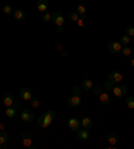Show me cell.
Here are the masks:
<instances>
[{
  "label": "cell",
  "instance_id": "obj_16",
  "mask_svg": "<svg viewBox=\"0 0 134 149\" xmlns=\"http://www.w3.org/2000/svg\"><path fill=\"white\" fill-rule=\"evenodd\" d=\"M93 86H94L93 81L89 79V78H86V79H83V81H82V83H81V87H82L83 90H86V91L93 90Z\"/></svg>",
  "mask_w": 134,
  "mask_h": 149
},
{
  "label": "cell",
  "instance_id": "obj_26",
  "mask_svg": "<svg viewBox=\"0 0 134 149\" xmlns=\"http://www.w3.org/2000/svg\"><path fill=\"white\" fill-rule=\"evenodd\" d=\"M14 8H12V6H10V4H6L3 7V12L6 15H11V14H14Z\"/></svg>",
  "mask_w": 134,
  "mask_h": 149
},
{
  "label": "cell",
  "instance_id": "obj_3",
  "mask_svg": "<svg viewBox=\"0 0 134 149\" xmlns=\"http://www.w3.org/2000/svg\"><path fill=\"white\" fill-rule=\"evenodd\" d=\"M20 118L22 121L26 122V124H30V122H32L35 120V116H34V111L31 110V109H23L20 113Z\"/></svg>",
  "mask_w": 134,
  "mask_h": 149
},
{
  "label": "cell",
  "instance_id": "obj_9",
  "mask_svg": "<svg viewBox=\"0 0 134 149\" xmlns=\"http://www.w3.org/2000/svg\"><path fill=\"white\" fill-rule=\"evenodd\" d=\"M19 95H20V98L24 101H30L32 97H34V94H32L30 87H22L20 91H19Z\"/></svg>",
  "mask_w": 134,
  "mask_h": 149
},
{
  "label": "cell",
  "instance_id": "obj_13",
  "mask_svg": "<svg viewBox=\"0 0 134 149\" xmlns=\"http://www.w3.org/2000/svg\"><path fill=\"white\" fill-rule=\"evenodd\" d=\"M98 97H99V102L102 105H110V94H109V91H102Z\"/></svg>",
  "mask_w": 134,
  "mask_h": 149
},
{
  "label": "cell",
  "instance_id": "obj_8",
  "mask_svg": "<svg viewBox=\"0 0 134 149\" xmlns=\"http://www.w3.org/2000/svg\"><path fill=\"white\" fill-rule=\"evenodd\" d=\"M122 79H124V75H122L119 71H111V73L109 74V81H110V82H113L114 85L121 83V82H122Z\"/></svg>",
  "mask_w": 134,
  "mask_h": 149
},
{
  "label": "cell",
  "instance_id": "obj_5",
  "mask_svg": "<svg viewBox=\"0 0 134 149\" xmlns=\"http://www.w3.org/2000/svg\"><path fill=\"white\" fill-rule=\"evenodd\" d=\"M111 91H113L114 97L121 98V97H124V95H126L127 94V87L124 86V85H119V86H114Z\"/></svg>",
  "mask_w": 134,
  "mask_h": 149
},
{
  "label": "cell",
  "instance_id": "obj_35",
  "mask_svg": "<svg viewBox=\"0 0 134 149\" xmlns=\"http://www.w3.org/2000/svg\"><path fill=\"white\" fill-rule=\"evenodd\" d=\"M55 50H56V51H62V46H60V45H55Z\"/></svg>",
  "mask_w": 134,
  "mask_h": 149
},
{
  "label": "cell",
  "instance_id": "obj_41",
  "mask_svg": "<svg viewBox=\"0 0 134 149\" xmlns=\"http://www.w3.org/2000/svg\"><path fill=\"white\" fill-rule=\"evenodd\" d=\"M133 1H134V0H133Z\"/></svg>",
  "mask_w": 134,
  "mask_h": 149
},
{
  "label": "cell",
  "instance_id": "obj_4",
  "mask_svg": "<svg viewBox=\"0 0 134 149\" xmlns=\"http://www.w3.org/2000/svg\"><path fill=\"white\" fill-rule=\"evenodd\" d=\"M22 144L24 148H34V139H32L31 133H23L22 136Z\"/></svg>",
  "mask_w": 134,
  "mask_h": 149
},
{
  "label": "cell",
  "instance_id": "obj_1",
  "mask_svg": "<svg viewBox=\"0 0 134 149\" xmlns=\"http://www.w3.org/2000/svg\"><path fill=\"white\" fill-rule=\"evenodd\" d=\"M55 117H56L55 111H54V110H47L44 114H42L40 117L38 118L36 124H38V126L46 129V128H48V126L52 124V121L55 120Z\"/></svg>",
  "mask_w": 134,
  "mask_h": 149
},
{
  "label": "cell",
  "instance_id": "obj_31",
  "mask_svg": "<svg viewBox=\"0 0 134 149\" xmlns=\"http://www.w3.org/2000/svg\"><path fill=\"white\" fill-rule=\"evenodd\" d=\"M103 90V86H99V85H94L93 86V93L97 94V95H99Z\"/></svg>",
  "mask_w": 134,
  "mask_h": 149
},
{
  "label": "cell",
  "instance_id": "obj_20",
  "mask_svg": "<svg viewBox=\"0 0 134 149\" xmlns=\"http://www.w3.org/2000/svg\"><path fill=\"white\" fill-rule=\"evenodd\" d=\"M15 116H16V109L12 108V106H8V108L6 109V117L7 118H14Z\"/></svg>",
  "mask_w": 134,
  "mask_h": 149
},
{
  "label": "cell",
  "instance_id": "obj_33",
  "mask_svg": "<svg viewBox=\"0 0 134 149\" xmlns=\"http://www.w3.org/2000/svg\"><path fill=\"white\" fill-rule=\"evenodd\" d=\"M81 91H82V87L81 86H75L74 87V89H72V94H81Z\"/></svg>",
  "mask_w": 134,
  "mask_h": 149
},
{
  "label": "cell",
  "instance_id": "obj_34",
  "mask_svg": "<svg viewBox=\"0 0 134 149\" xmlns=\"http://www.w3.org/2000/svg\"><path fill=\"white\" fill-rule=\"evenodd\" d=\"M14 108L16 109V110H17V109H20V104H19V102H16V101H15V102H14Z\"/></svg>",
  "mask_w": 134,
  "mask_h": 149
},
{
  "label": "cell",
  "instance_id": "obj_10",
  "mask_svg": "<svg viewBox=\"0 0 134 149\" xmlns=\"http://www.w3.org/2000/svg\"><path fill=\"white\" fill-rule=\"evenodd\" d=\"M67 104L70 106H72V108H78L79 105L82 104V100H81L78 94H72L71 97H69V100H67Z\"/></svg>",
  "mask_w": 134,
  "mask_h": 149
},
{
  "label": "cell",
  "instance_id": "obj_6",
  "mask_svg": "<svg viewBox=\"0 0 134 149\" xmlns=\"http://www.w3.org/2000/svg\"><path fill=\"white\" fill-rule=\"evenodd\" d=\"M67 126H69V129L70 130H78L82 125H81V120H78L76 117H71V118H69L67 120Z\"/></svg>",
  "mask_w": 134,
  "mask_h": 149
},
{
  "label": "cell",
  "instance_id": "obj_25",
  "mask_svg": "<svg viewBox=\"0 0 134 149\" xmlns=\"http://www.w3.org/2000/svg\"><path fill=\"white\" fill-rule=\"evenodd\" d=\"M121 52H122V55H124V56H130L131 54H133V50H131L129 46H122Z\"/></svg>",
  "mask_w": 134,
  "mask_h": 149
},
{
  "label": "cell",
  "instance_id": "obj_32",
  "mask_svg": "<svg viewBox=\"0 0 134 149\" xmlns=\"http://www.w3.org/2000/svg\"><path fill=\"white\" fill-rule=\"evenodd\" d=\"M42 20L43 22H51V14H48L47 11L43 12V15H42Z\"/></svg>",
  "mask_w": 134,
  "mask_h": 149
},
{
  "label": "cell",
  "instance_id": "obj_11",
  "mask_svg": "<svg viewBox=\"0 0 134 149\" xmlns=\"http://www.w3.org/2000/svg\"><path fill=\"white\" fill-rule=\"evenodd\" d=\"M78 139L81 141H89L90 140V133H89V129H85V128H79L78 129Z\"/></svg>",
  "mask_w": 134,
  "mask_h": 149
},
{
  "label": "cell",
  "instance_id": "obj_15",
  "mask_svg": "<svg viewBox=\"0 0 134 149\" xmlns=\"http://www.w3.org/2000/svg\"><path fill=\"white\" fill-rule=\"evenodd\" d=\"M12 15H14V19L16 22H23L26 19V12L23 10H15Z\"/></svg>",
  "mask_w": 134,
  "mask_h": 149
},
{
  "label": "cell",
  "instance_id": "obj_38",
  "mask_svg": "<svg viewBox=\"0 0 134 149\" xmlns=\"http://www.w3.org/2000/svg\"><path fill=\"white\" fill-rule=\"evenodd\" d=\"M0 130H4V125L0 122Z\"/></svg>",
  "mask_w": 134,
  "mask_h": 149
},
{
  "label": "cell",
  "instance_id": "obj_30",
  "mask_svg": "<svg viewBox=\"0 0 134 149\" xmlns=\"http://www.w3.org/2000/svg\"><path fill=\"white\" fill-rule=\"evenodd\" d=\"M69 19L70 20H72V22H76L79 19V15L76 14V11H71L69 14Z\"/></svg>",
  "mask_w": 134,
  "mask_h": 149
},
{
  "label": "cell",
  "instance_id": "obj_37",
  "mask_svg": "<svg viewBox=\"0 0 134 149\" xmlns=\"http://www.w3.org/2000/svg\"><path fill=\"white\" fill-rule=\"evenodd\" d=\"M56 32H58V34H62V32H63V27H58Z\"/></svg>",
  "mask_w": 134,
  "mask_h": 149
},
{
  "label": "cell",
  "instance_id": "obj_36",
  "mask_svg": "<svg viewBox=\"0 0 134 149\" xmlns=\"http://www.w3.org/2000/svg\"><path fill=\"white\" fill-rule=\"evenodd\" d=\"M62 56H63V58H66V56H69V52L66 51V50H65V51H62Z\"/></svg>",
  "mask_w": 134,
  "mask_h": 149
},
{
  "label": "cell",
  "instance_id": "obj_17",
  "mask_svg": "<svg viewBox=\"0 0 134 149\" xmlns=\"http://www.w3.org/2000/svg\"><path fill=\"white\" fill-rule=\"evenodd\" d=\"M14 97H12V94H6L3 97V105L6 106V108H8V106H14Z\"/></svg>",
  "mask_w": 134,
  "mask_h": 149
},
{
  "label": "cell",
  "instance_id": "obj_14",
  "mask_svg": "<svg viewBox=\"0 0 134 149\" xmlns=\"http://www.w3.org/2000/svg\"><path fill=\"white\" fill-rule=\"evenodd\" d=\"M36 8H38V11H40L42 14L46 12L48 10V1L47 0H38L36 1Z\"/></svg>",
  "mask_w": 134,
  "mask_h": 149
},
{
  "label": "cell",
  "instance_id": "obj_40",
  "mask_svg": "<svg viewBox=\"0 0 134 149\" xmlns=\"http://www.w3.org/2000/svg\"><path fill=\"white\" fill-rule=\"evenodd\" d=\"M1 148H4V146H3V145H1V144H0V149H1Z\"/></svg>",
  "mask_w": 134,
  "mask_h": 149
},
{
  "label": "cell",
  "instance_id": "obj_27",
  "mask_svg": "<svg viewBox=\"0 0 134 149\" xmlns=\"http://www.w3.org/2000/svg\"><path fill=\"white\" fill-rule=\"evenodd\" d=\"M102 86H103V89H105L106 91H111V90H113V87H114V83L110 82V81H106Z\"/></svg>",
  "mask_w": 134,
  "mask_h": 149
},
{
  "label": "cell",
  "instance_id": "obj_7",
  "mask_svg": "<svg viewBox=\"0 0 134 149\" xmlns=\"http://www.w3.org/2000/svg\"><path fill=\"white\" fill-rule=\"evenodd\" d=\"M107 50L111 52V54H118L122 50V45L117 40H111L109 45H107Z\"/></svg>",
  "mask_w": 134,
  "mask_h": 149
},
{
  "label": "cell",
  "instance_id": "obj_21",
  "mask_svg": "<svg viewBox=\"0 0 134 149\" xmlns=\"http://www.w3.org/2000/svg\"><path fill=\"white\" fill-rule=\"evenodd\" d=\"M130 36L129 35H126V34H124V35H121V39H119V43L122 46H129V43H130Z\"/></svg>",
  "mask_w": 134,
  "mask_h": 149
},
{
  "label": "cell",
  "instance_id": "obj_2",
  "mask_svg": "<svg viewBox=\"0 0 134 149\" xmlns=\"http://www.w3.org/2000/svg\"><path fill=\"white\" fill-rule=\"evenodd\" d=\"M51 22L56 27H63V24H65V16L62 15V12L55 11V12L51 14Z\"/></svg>",
  "mask_w": 134,
  "mask_h": 149
},
{
  "label": "cell",
  "instance_id": "obj_29",
  "mask_svg": "<svg viewBox=\"0 0 134 149\" xmlns=\"http://www.w3.org/2000/svg\"><path fill=\"white\" fill-rule=\"evenodd\" d=\"M125 34L129 35L130 38H134V26H129V27H126V30H125Z\"/></svg>",
  "mask_w": 134,
  "mask_h": 149
},
{
  "label": "cell",
  "instance_id": "obj_22",
  "mask_svg": "<svg viewBox=\"0 0 134 149\" xmlns=\"http://www.w3.org/2000/svg\"><path fill=\"white\" fill-rule=\"evenodd\" d=\"M86 11H87V8L85 4H78V6H76V14H78L79 16L86 15Z\"/></svg>",
  "mask_w": 134,
  "mask_h": 149
},
{
  "label": "cell",
  "instance_id": "obj_28",
  "mask_svg": "<svg viewBox=\"0 0 134 149\" xmlns=\"http://www.w3.org/2000/svg\"><path fill=\"white\" fill-rule=\"evenodd\" d=\"M125 104H126V106L129 109H134V97H127Z\"/></svg>",
  "mask_w": 134,
  "mask_h": 149
},
{
  "label": "cell",
  "instance_id": "obj_39",
  "mask_svg": "<svg viewBox=\"0 0 134 149\" xmlns=\"http://www.w3.org/2000/svg\"><path fill=\"white\" fill-rule=\"evenodd\" d=\"M131 66H133V67H134V58H133V59H131Z\"/></svg>",
  "mask_w": 134,
  "mask_h": 149
},
{
  "label": "cell",
  "instance_id": "obj_19",
  "mask_svg": "<svg viewBox=\"0 0 134 149\" xmlns=\"http://www.w3.org/2000/svg\"><path fill=\"white\" fill-rule=\"evenodd\" d=\"M76 23H78V27H81V28L86 27V26L89 24V17H87L86 15H82V16H79V19L76 20Z\"/></svg>",
  "mask_w": 134,
  "mask_h": 149
},
{
  "label": "cell",
  "instance_id": "obj_24",
  "mask_svg": "<svg viewBox=\"0 0 134 149\" xmlns=\"http://www.w3.org/2000/svg\"><path fill=\"white\" fill-rule=\"evenodd\" d=\"M30 105H31V108H34V109H38L39 106H40V101H39V98L38 97H32L31 100H30Z\"/></svg>",
  "mask_w": 134,
  "mask_h": 149
},
{
  "label": "cell",
  "instance_id": "obj_18",
  "mask_svg": "<svg viewBox=\"0 0 134 149\" xmlns=\"http://www.w3.org/2000/svg\"><path fill=\"white\" fill-rule=\"evenodd\" d=\"M107 141H109V145H117L119 142V137L115 133H109L107 134Z\"/></svg>",
  "mask_w": 134,
  "mask_h": 149
},
{
  "label": "cell",
  "instance_id": "obj_23",
  "mask_svg": "<svg viewBox=\"0 0 134 149\" xmlns=\"http://www.w3.org/2000/svg\"><path fill=\"white\" fill-rule=\"evenodd\" d=\"M7 141H8V134L4 132V130H0V144L3 146H6Z\"/></svg>",
  "mask_w": 134,
  "mask_h": 149
},
{
  "label": "cell",
  "instance_id": "obj_12",
  "mask_svg": "<svg viewBox=\"0 0 134 149\" xmlns=\"http://www.w3.org/2000/svg\"><path fill=\"white\" fill-rule=\"evenodd\" d=\"M81 125H82V128H85V129H91L93 128V120L90 117H87V116H83V117L81 118Z\"/></svg>",
  "mask_w": 134,
  "mask_h": 149
}]
</instances>
